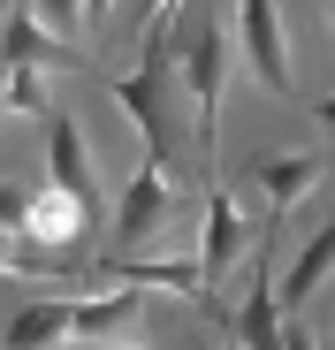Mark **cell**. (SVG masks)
<instances>
[{"label": "cell", "instance_id": "7c38bea8", "mask_svg": "<svg viewBox=\"0 0 335 350\" xmlns=\"http://www.w3.org/2000/svg\"><path fill=\"white\" fill-rule=\"evenodd\" d=\"M0 62H31V69H77V53H69V38H53L46 23H31V8H23V16H8V31H0Z\"/></svg>", "mask_w": 335, "mask_h": 350}, {"label": "cell", "instance_id": "d6986e66", "mask_svg": "<svg viewBox=\"0 0 335 350\" xmlns=\"http://www.w3.org/2000/svg\"><path fill=\"white\" fill-rule=\"evenodd\" d=\"M312 122H320V130H335V92H327V99H312Z\"/></svg>", "mask_w": 335, "mask_h": 350}, {"label": "cell", "instance_id": "9a60e30c", "mask_svg": "<svg viewBox=\"0 0 335 350\" xmlns=\"http://www.w3.org/2000/svg\"><path fill=\"white\" fill-rule=\"evenodd\" d=\"M31 23H46L53 38H69L84 23V0H31Z\"/></svg>", "mask_w": 335, "mask_h": 350}, {"label": "cell", "instance_id": "9c48e42d", "mask_svg": "<svg viewBox=\"0 0 335 350\" xmlns=\"http://www.w3.org/2000/svg\"><path fill=\"white\" fill-rule=\"evenodd\" d=\"M244 350H282V305H274V259L252 252V282H244Z\"/></svg>", "mask_w": 335, "mask_h": 350}, {"label": "cell", "instance_id": "6da1fadb", "mask_svg": "<svg viewBox=\"0 0 335 350\" xmlns=\"http://www.w3.org/2000/svg\"><path fill=\"white\" fill-rule=\"evenodd\" d=\"M115 107L145 130V160L183 175V77H176V23H145V69L115 84Z\"/></svg>", "mask_w": 335, "mask_h": 350}, {"label": "cell", "instance_id": "ffe728a7", "mask_svg": "<svg viewBox=\"0 0 335 350\" xmlns=\"http://www.w3.org/2000/svg\"><path fill=\"white\" fill-rule=\"evenodd\" d=\"M99 350H137V342H115V335H107V342H99Z\"/></svg>", "mask_w": 335, "mask_h": 350}, {"label": "cell", "instance_id": "8992f818", "mask_svg": "<svg viewBox=\"0 0 335 350\" xmlns=\"http://www.w3.org/2000/svg\"><path fill=\"white\" fill-rule=\"evenodd\" d=\"M84 228H92V213L69 191H31L23 198V244H38V252H77Z\"/></svg>", "mask_w": 335, "mask_h": 350}, {"label": "cell", "instance_id": "277c9868", "mask_svg": "<svg viewBox=\"0 0 335 350\" xmlns=\"http://www.w3.org/2000/svg\"><path fill=\"white\" fill-rule=\"evenodd\" d=\"M46 167H53V191H69L84 213L99 206V183H92V145H84V130H77V114H69V107H62V114L46 107Z\"/></svg>", "mask_w": 335, "mask_h": 350}, {"label": "cell", "instance_id": "7402d4cb", "mask_svg": "<svg viewBox=\"0 0 335 350\" xmlns=\"http://www.w3.org/2000/svg\"><path fill=\"white\" fill-rule=\"evenodd\" d=\"M327 31H335V0H327Z\"/></svg>", "mask_w": 335, "mask_h": 350}, {"label": "cell", "instance_id": "7a4b0ae2", "mask_svg": "<svg viewBox=\"0 0 335 350\" xmlns=\"http://www.w3.org/2000/svg\"><path fill=\"white\" fill-rule=\"evenodd\" d=\"M176 77L191 92L198 160H213V145H221V92H229V16H198L191 31H176Z\"/></svg>", "mask_w": 335, "mask_h": 350}, {"label": "cell", "instance_id": "e0dca14e", "mask_svg": "<svg viewBox=\"0 0 335 350\" xmlns=\"http://www.w3.org/2000/svg\"><path fill=\"white\" fill-rule=\"evenodd\" d=\"M115 23V0H84V31H107Z\"/></svg>", "mask_w": 335, "mask_h": 350}, {"label": "cell", "instance_id": "ac0fdd59", "mask_svg": "<svg viewBox=\"0 0 335 350\" xmlns=\"http://www.w3.org/2000/svg\"><path fill=\"white\" fill-rule=\"evenodd\" d=\"M168 16H176V0H145L137 8V23H168Z\"/></svg>", "mask_w": 335, "mask_h": 350}, {"label": "cell", "instance_id": "8fae6325", "mask_svg": "<svg viewBox=\"0 0 335 350\" xmlns=\"http://www.w3.org/2000/svg\"><path fill=\"white\" fill-rule=\"evenodd\" d=\"M252 183L267 191L274 213H290V206L312 198V183H320V152H267V160L252 167Z\"/></svg>", "mask_w": 335, "mask_h": 350}, {"label": "cell", "instance_id": "30bf717a", "mask_svg": "<svg viewBox=\"0 0 335 350\" xmlns=\"http://www.w3.org/2000/svg\"><path fill=\"white\" fill-rule=\"evenodd\" d=\"M62 342H77V297H62V305H23L16 320H8V342L0 350H62Z\"/></svg>", "mask_w": 335, "mask_h": 350}, {"label": "cell", "instance_id": "5b68a950", "mask_svg": "<svg viewBox=\"0 0 335 350\" xmlns=\"http://www.w3.org/2000/svg\"><path fill=\"white\" fill-rule=\"evenodd\" d=\"M168 183H176V175H168V167H152V160L130 175L122 213H115V252H137V244L152 237V228L168 221V206H176V191H168Z\"/></svg>", "mask_w": 335, "mask_h": 350}, {"label": "cell", "instance_id": "3957f363", "mask_svg": "<svg viewBox=\"0 0 335 350\" xmlns=\"http://www.w3.org/2000/svg\"><path fill=\"white\" fill-rule=\"evenodd\" d=\"M237 23H244V69H252L274 99H297L290 38H282V16H274V0H237Z\"/></svg>", "mask_w": 335, "mask_h": 350}, {"label": "cell", "instance_id": "44dd1931", "mask_svg": "<svg viewBox=\"0 0 335 350\" xmlns=\"http://www.w3.org/2000/svg\"><path fill=\"white\" fill-rule=\"evenodd\" d=\"M213 350H244V342H213Z\"/></svg>", "mask_w": 335, "mask_h": 350}, {"label": "cell", "instance_id": "52a82bcc", "mask_svg": "<svg viewBox=\"0 0 335 350\" xmlns=\"http://www.w3.org/2000/svg\"><path fill=\"white\" fill-rule=\"evenodd\" d=\"M99 274H107V282H130V289H183V297H206L198 259H137V252H107Z\"/></svg>", "mask_w": 335, "mask_h": 350}, {"label": "cell", "instance_id": "5bb4252c", "mask_svg": "<svg viewBox=\"0 0 335 350\" xmlns=\"http://www.w3.org/2000/svg\"><path fill=\"white\" fill-rule=\"evenodd\" d=\"M0 114H38L46 122V84L31 62H0Z\"/></svg>", "mask_w": 335, "mask_h": 350}, {"label": "cell", "instance_id": "4fadbf2b", "mask_svg": "<svg viewBox=\"0 0 335 350\" xmlns=\"http://www.w3.org/2000/svg\"><path fill=\"white\" fill-rule=\"evenodd\" d=\"M327 267H335V221H327L320 237L297 252V267L282 274V289H274V305H282V312H305V305H312V289L327 282Z\"/></svg>", "mask_w": 335, "mask_h": 350}, {"label": "cell", "instance_id": "2e32d148", "mask_svg": "<svg viewBox=\"0 0 335 350\" xmlns=\"http://www.w3.org/2000/svg\"><path fill=\"white\" fill-rule=\"evenodd\" d=\"M23 183H0V237H23Z\"/></svg>", "mask_w": 335, "mask_h": 350}, {"label": "cell", "instance_id": "ba28073f", "mask_svg": "<svg viewBox=\"0 0 335 350\" xmlns=\"http://www.w3.org/2000/svg\"><path fill=\"white\" fill-rule=\"evenodd\" d=\"M244 259V213H237V198L229 191H206V244H198V274L206 282H221V274H229Z\"/></svg>", "mask_w": 335, "mask_h": 350}]
</instances>
